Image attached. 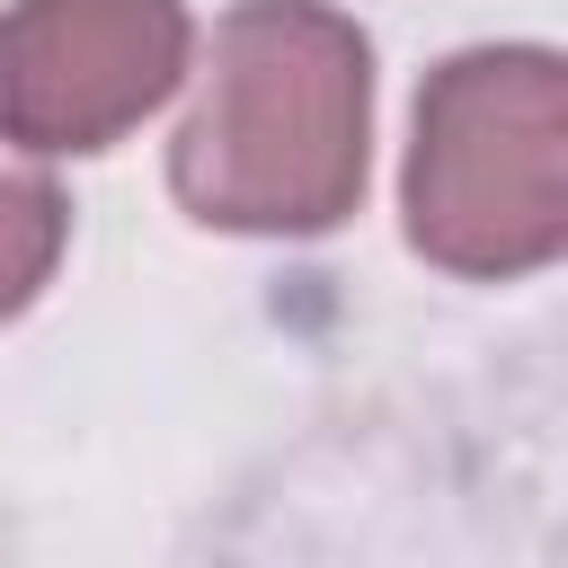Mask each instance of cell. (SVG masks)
Returning a JSON list of instances; mask_svg holds the SVG:
<instances>
[{
  "instance_id": "obj_1",
  "label": "cell",
  "mask_w": 568,
  "mask_h": 568,
  "mask_svg": "<svg viewBox=\"0 0 568 568\" xmlns=\"http://www.w3.org/2000/svg\"><path fill=\"white\" fill-rule=\"evenodd\" d=\"M169 195L195 231L328 240L373 178V36L337 0H231L186 62Z\"/></svg>"
},
{
  "instance_id": "obj_2",
  "label": "cell",
  "mask_w": 568,
  "mask_h": 568,
  "mask_svg": "<svg viewBox=\"0 0 568 568\" xmlns=\"http://www.w3.org/2000/svg\"><path fill=\"white\" fill-rule=\"evenodd\" d=\"M399 231L453 284H524L568 248V71L550 44H462L417 80Z\"/></svg>"
},
{
  "instance_id": "obj_3",
  "label": "cell",
  "mask_w": 568,
  "mask_h": 568,
  "mask_svg": "<svg viewBox=\"0 0 568 568\" xmlns=\"http://www.w3.org/2000/svg\"><path fill=\"white\" fill-rule=\"evenodd\" d=\"M195 62L186 0H9L0 142L27 160H98L151 124Z\"/></svg>"
},
{
  "instance_id": "obj_4",
  "label": "cell",
  "mask_w": 568,
  "mask_h": 568,
  "mask_svg": "<svg viewBox=\"0 0 568 568\" xmlns=\"http://www.w3.org/2000/svg\"><path fill=\"white\" fill-rule=\"evenodd\" d=\"M62 248H71V195H62L53 160L0 151V328L44 302Z\"/></svg>"
}]
</instances>
